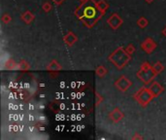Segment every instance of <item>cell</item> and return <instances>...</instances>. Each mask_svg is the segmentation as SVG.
Returning <instances> with one entry per match:
<instances>
[{"label":"cell","mask_w":166,"mask_h":140,"mask_svg":"<svg viewBox=\"0 0 166 140\" xmlns=\"http://www.w3.org/2000/svg\"><path fill=\"white\" fill-rule=\"evenodd\" d=\"M2 21L4 24H9V23H11V20H12V18L9 16V15H7V14H5V15H3V17H2Z\"/></svg>","instance_id":"44dd1931"},{"label":"cell","mask_w":166,"mask_h":140,"mask_svg":"<svg viewBox=\"0 0 166 140\" xmlns=\"http://www.w3.org/2000/svg\"><path fill=\"white\" fill-rule=\"evenodd\" d=\"M125 51L127 52V53L130 55V56H132L134 53H135V51H136V49H135V47L132 45V44H129V45L125 48Z\"/></svg>","instance_id":"ac0fdd59"},{"label":"cell","mask_w":166,"mask_h":140,"mask_svg":"<svg viewBox=\"0 0 166 140\" xmlns=\"http://www.w3.org/2000/svg\"><path fill=\"white\" fill-rule=\"evenodd\" d=\"M42 8H43V10H44V12L49 13L50 10H52V5H50V2H45L42 5Z\"/></svg>","instance_id":"d6986e66"},{"label":"cell","mask_w":166,"mask_h":140,"mask_svg":"<svg viewBox=\"0 0 166 140\" xmlns=\"http://www.w3.org/2000/svg\"><path fill=\"white\" fill-rule=\"evenodd\" d=\"M109 117L114 123H119L120 121L122 120V118H124V113H122L119 108H115L112 112H110Z\"/></svg>","instance_id":"9c48e42d"},{"label":"cell","mask_w":166,"mask_h":140,"mask_svg":"<svg viewBox=\"0 0 166 140\" xmlns=\"http://www.w3.org/2000/svg\"><path fill=\"white\" fill-rule=\"evenodd\" d=\"M75 16L81 20L85 26L90 28L94 26V25L102 18L103 13L96 6L94 0H85L75 10Z\"/></svg>","instance_id":"6da1fadb"},{"label":"cell","mask_w":166,"mask_h":140,"mask_svg":"<svg viewBox=\"0 0 166 140\" xmlns=\"http://www.w3.org/2000/svg\"><path fill=\"white\" fill-rule=\"evenodd\" d=\"M149 90L151 93V94H153L154 97H158V95H159L160 93H162L163 91H164L163 87L157 82H151V86L149 87Z\"/></svg>","instance_id":"ba28073f"},{"label":"cell","mask_w":166,"mask_h":140,"mask_svg":"<svg viewBox=\"0 0 166 140\" xmlns=\"http://www.w3.org/2000/svg\"><path fill=\"white\" fill-rule=\"evenodd\" d=\"M28 68H29V65H28V63H26L25 61H20L17 65V69H19V70H26Z\"/></svg>","instance_id":"e0dca14e"},{"label":"cell","mask_w":166,"mask_h":140,"mask_svg":"<svg viewBox=\"0 0 166 140\" xmlns=\"http://www.w3.org/2000/svg\"><path fill=\"white\" fill-rule=\"evenodd\" d=\"M102 102H103V97H101V95L98 93H95V105L97 106V105L100 104V103H102Z\"/></svg>","instance_id":"ffe728a7"},{"label":"cell","mask_w":166,"mask_h":140,"mask_svg":"<svg viewBox=\"0 0 166 140\" xmlns=\"http://www.w3.org/2000/svg\"><path fill=\"white\" fill-rule=\"evenodd\" d=\"M131 85H132V83L125 76L120 77L116 82H115V86L121 92H126L129 88L131 87Z\"/></svg>","instance_id":"5b68a950"},{"label":"cell","mask_w":166,"mask_h":140,"mask_svg":"<svg viewBox=\"0 0 166 140\" xmlns=\"http://www.w3.org/2000/svg\"><path fill=\"white\" fill-rule=\"evenodd\" d=\"M96 6H97V8L103 14H105V12L108 10V8H109V4H108L105 0H99V1H97Z\"/></svg>","instance_id":"4fadbf2b"},{"label":"cell","mask_w":166,"mask_h":140,"mask_svg":"<svg viewBox=\"0 0 166 140\" xmlns=\"http://www.w3.org/2000/svg\"><path fill=\"white\" fill-rule=\"evenodd\" d=\"M130 60H131V56L122 47H119L116 51H114L108 56V61H111L118 69L124 68Z\"/></svg>","instance_id":"7a4b0ae2"},{"label":"cell","mask_w":166,"mask_h":140,"mask_svg":"<svg viewBox=\"0 0 166 140\" xmlns=\"http://www.w3.org/2000/svg\"><path fill=\"white\" fill-rule=\"evenodd\" d=\"M107 23L113 29H118L122 25V19L118 14H112L111 17L107 20Z\"/></svg>","instance_id":"52a82bcc"},{"label":"cell","mask_w":166,"mask_h":140,"mask_svg":"<svg viewBox=\"0 0 166 140\" xmlns=\"http://www.w3.org/2000/svg\"><path fill=\"white\" fill-rule=\"evenodd\" d=\"M80 1H82V2H84V1H85V0H80Z\"/></svg>","instance_id":"484cf974"},{"label":"cell","mask_w":166,"mask_h":140,"mask_svg":"<svg viewBox=\"0 0 166 140\" xmlns=\"http://www.w3.org/2000/svg\"><path fill=\"white\" fill-rule=\"evenodd\" d=\"M95 72H96V75L98 77L102 78V77H104L107 74V69L104 67L103 65H100V66H98V67L95 69Z\"/></svg>","instance_id":"5bb4252c"},{"label":"cell","mask_w":166,"mask_h":140,"mask_svg":"<svg viewBox=\"0 0 166 140\" xmlns=\"http://www.w3.org/2000/svg\"><path fill=\"white\" fill-rule=\"evenodd\" d=\"M21 20H23L26 25H30L34 20V15L29 11H26L24 14H23Z\"/></svg>","instance_id":"8fae6325"},{"label":"cell","mask_w":166,"mask_h":140,"mask_svg":"<svg viewBox=\"0 0 166 140\" xmlns=\"http://www.w3.org/2000/svg\"><path fill=\"white\" fill-rule=\"evenodd\" d=\"M141 48L145 53L151 54L156 48V43L151 38H147V39H145V41L142 42Z\"/></svg>","instance_id":"8992f818"},{"label":"cell","mask_w":166,"mask_h":140,"mask_svg":"<svg viewBox=\"0 0 166 140\" xmlns=\"http://www.w3.org/2000/svg\"><path fill=\"white\" fill-rule=\"evenodd\" d=\"M61 69H62V67L56 61H50V63L47 66V70L48 71H59Z\"/></svg>","instance_id":"7c38bea8"},{"label":"cell","mask_w":166,"mask_h":140,"mask_svg":"<svg viewBox=\"0 0 166 140\" xmlns=\"http://www.w3.org/2000/svg\"><path fill=\"white\" fill-rule=\"evenodd\" d=\"M162 34H164L165 36H166V27L163 29V30H162Z\"/></svg>","instance_id":"cb8c5ba5"},{"label":"cell","mask_w":166,"mask_h":140,"mask_svg":"<svg viewBox=\"0 0 166 140\" xmlns=\"http://www.w3.org/2000/svg\"><path fill=\"white\" fill-rule=\"evenodd\" d=\"M153 68H154L155 72L158 75V74H160V73L164 70V66H163V64H162L161 62L157 61L156 63H155V64L153 65Z\"/></svg>","instance_id":"9a60e30c"},{"label":"cell","mask_w":166,"mask_h":140,"mask_svg":"<svg viewBox=\"0 0 166 140\" xmlns=\"http://www.w3.org/2000/svg\"><path fill=\"white\" fill-rule=\"evenodd\" d=\"M132 138H133V139H143V137H142L141 135H135V136H133Z\"/></svg>","instance_id":"603a6c76"},{"label":"cell","mask_w":166,"mask_h":140,"mask_svg":"<svg viewBox=\"0 0 166 140\" xmlns=\"http://www.w3.org/2000/svg\"><path fill=\"white\" fill-rule=\"evenodd\" d=\"M136 75L144 84L148 85L151 82H153L157 74L155 72L153 66H151L149 62H144Z\"/></svg>","instance_id":"3957f363"},{"label":"cell","mask_w":166,"mask_h":140,"mask_svg":"<svg viewBox=\"0 0 166 140\" xmlns=\"http://www.w3.org/2000/svg\"><path fill=\"white\" fill-rule=\"evenodd\" d=\"M145 1H146V2H148V3H151V2L154 1V0H145Z\"/></svg>","instance_id":"d4e9b609"},{"label":"cell","mask_w":166,"mask_h":140,"mask_svg":"<svg viewBox=\"0 0 166 140\" xmlns=\"http://www.w3.org/2000/svg\"><path fill=\"white\" fill-rule=\"evenodd\" d=\"M134 98L141 106L145 107L151 101V99L155 97H153V94H151V93L150 92L149 88H142V89H140L134 94Z\"/></svg>","instance_id":"277c9868"},{"label":"cell","mask_w":166,"mask_h":140,"mask_svg":"<svg viewBox=\"0 0 166 140\" xmlns=\"http://www.w3.org/2000/svg\"><path fill=\"white\" fill-rule=\"evenodd\" d=\"M137 25H138V26L141 27V28H145L149 25V21H148V20L146 18L142 17V18H140L138 20H137Z\"/></svg>","instance_id":"2e32d148"},{"label":"cell","mask_w":166,"mask_h":140,"mask_svg":"<svg viewBox=\"0 0 166 140\" xmlns=\"http://www.w3.org/2000/svg\"><path fill=\"white\" fill-rule=\"evenodd\" d=\"M52 1H54L55 4H56V5H59V4H61L62 2L65 1V0H52Z\"/></svg>","instance_id":"7402d4cb"},{"label":"cell","mask_w":166,"mask_h":140,"mask_svg":"<svg viewBox=\"0 0 166 140\" xmlns=\"http://www.w3.org/2000/svg\"><path fill=\"white\" fill-rule=\"evenodd\" d=\"M63 40H64V42H65V44H67L68 46H73L75 44V42L77 41V36L72 31H69L63 37Z\"/></svg>","instance_id":"30bf717a"}]
</instances>
